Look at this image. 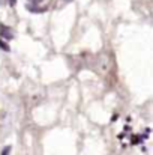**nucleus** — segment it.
<instances>
[{
    "mask_svg": "<svg viewBox=\"0 0 153 155\" xmlns=\"http://www.w3.org/2000/svg\"><path fill=\"white\" fill-rule=\"evenodd\" d=\"M0 36L3 38V39H12L14 38V33H12V29L11 27H8V26H5V24H0Z\"/></svg>",
    "mask_w": 153,
    "mask_h": 155,
    "instance_id": "nucleus-1",
    "label": "nucleus"
},
{
    "mask_svg": "<svg viewBox=\"0 0 153 155\" xmlns=\"http://www.w3.org/2000/svg\"><path fill=\"white\" fill-rule=\"evenodd\" d=\"M0 48H2V50H5V51H9V50H11V48H9V45H8L5 41H2V39H0Z\"/></svg>",
    "mask_w": 153,
    "mask_h": 155,
    "instance_id": "nucleus-2",
    "label": "nucleus"
},
{
    "mask_svg": "<svg viewBox=\"0 0 153 155\" xmlns=\"http://www.w3.org/2000/svg\"><path fill=\"white\" fill-rule=\"evenodd\" d=\"M132 140H134L132 143H134V145H137V143H140V142H141V137H140V136H134V137H132Z\"/></svg>",
    "mask_w": 153,
    "mask_h": 155,
    "instance_id": "nucleus-3",
    "label": "nucleus"
},
{
    "mask_svg": "<svg viewBox=\"0 0 153 155\" xmlns=\"http://www.w3.org/2000/svg\"><path fill=\"white\" fill-rule=\"evenodd\" d=\"M9 152H11V146H6V148L2 151V155H9Z\"/></svg>",
    "mask_w": 153,
    "mask_h": 155,
    "instance_id": "nucleus-4",
    "label": "nucleus"
},
{
    "mask_svg": "<svg viewBox=\"0 0 153 155\" xmlns=\"http://www.w3.org/2000/svg\"><path fill=\"white\" fill-rule=\"evenodd\" d=\"M5 2H6V0H0V5H5Z\"/></svg>",
    "mask_w": 153,
    "mask_h": 155,
    "instance_id": "nucleus-5",
    "label": "nucleus"
},
{
    "mask_svg": "<svg viewBox=\"0 0 153 155\" xmlns=\"http://www.w3.org/2000/svg\"><path fill=\"white\" fill-rule=\"evenodd\" d=\"M65 2H72V0H65Z\"/></svg>",
    "mask_w": 153,
    "mask_h": 155,
    "instance_id": "nucleus-6",
    "label": "nucleus"
}]
</instances>
